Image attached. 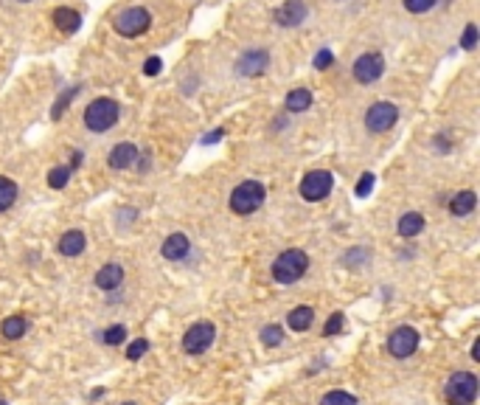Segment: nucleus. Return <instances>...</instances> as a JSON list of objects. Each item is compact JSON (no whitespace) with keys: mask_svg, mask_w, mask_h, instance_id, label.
<instances>
[{"mask_svg":"<svg viewBox=\"0 0 480 405\" xmlns=\"http://www.w3.org/2000/svg\"><path fill=\"white\" fill-rule=\"evenodd\" d=\"M332 186H334V175L326 172V169H315V172H307L300 180V197L309 200V202H318L323 197L332 194Z\"/></svg>","mask_w":480,"mask_h":405,"instance_id":"423d86ee","label":"nucleus"},{"mask_svg":"<svg viewBox=\"0 0 480 405\" xmlns=\"http://www.w3.org/2000/svg\"><path fill=\"white\" fill-rule=\"evenodd\" d=\"M307 3L303 0H284V3L276 9V23L281 26V28H295V26H300L303 20H307Z\"/></svg>","mask_w":480,"mask_h":405,"instance_id":"f8f14e48","label":"nucleus"},{"mask_svg":"<svg viewBox=\"0 0 480 405\" xmlns=\"http://www.w3.org/2000/svg\"><path fill=\"white\" fill-rule=\"evenodd\" d=\"M419 332L413 330V327H396L394 332L387 335V352L394 355V357H399V360H405V357H410L416 349H419Z\"/></svg>","mask_w":480,"mask_h":405,"instance_id":"1a4fd4ad","label":"nucleus"},{"mask_svg":"<svg viewBox=\"0 0 480 405\" xmlns=\"http://www.w3.org/2000/svg\"><path fill=\"white\" fill-rule=\"evenodd\" d=\"M121 115V107L115 99H93L90 104L84 107V127L90 133H107L110 127H115V121Z\"/></svg>","mask_w":480,"mask_h":405,"instance_id":"f257e3e1","label":"nucleus"},{"mask_svg":"<svg viewBox=\"0 0 480 405\" xmlns=\"http://www.w3.org/2000/svg\"><path fill=\"white\" fill-rule=\"evenodd\" d=\"M84 245H87V239H84V234L81 231H65L62 236H59V254L62 256H79L81 251H84Z\"/></svg>","mask_w":480,"mask_h":405,"instance_id":"f3484780","label":"nucleus"},{"mask_svg":"<svg viewBox=\"0 0 480 405\" xmlns=\"http://www.w3.org/2000/svg\"><path fill=\"white\" fill-rule=\"evenodd\" d=\"M15 200H17V183L12 178L0 175V214H3L6 209H12Z\"/></svg>","mask_w":480,"mask_h":405,"instance_id":"5701e85b","label":"nucleus"},{"mask_svg":"<svg viewBox=\"0 0 480 405\" xmlns=\"http://www.w3.org/2000/svg\"><path fill=\"white\" fill-rule=\"evenodd\" d=\"M51 20H54V26H57L62 34H73V31L81 26L79 12H76V9H68V6L54 9V12H51Z\"/></svg>","mask_w":480,"mask_h":405,"instance_id":"dca6fc26","label":"nucleus"},{"mask_svg":"<svg viewBox=\"0 0 480 405\" xmlns=\"http://www.w3.org/2000/svg\"><path fill=\"white\" fill-rule=\"evenodd\" d=\"M343 330H345V315L343 312H332V318L326 321V327H323V335L332 338V335H337Z\"/></svg>","mask_w":480,"mask_h":405,"instance_id":"c85d7f7f","label":"nucleus"},{"mask_svg":"<svg viewBox=\"0 0 480 405\" xmlns=\"http://www.w3.org/2000/svg\"><path fill=\"white\" fill-rule=\"evenodd\" d=\"M444 397L450 405H472L477 399V377L472 372H455L444 386Z\"/></svg>","mask_w":480,"mask_h":405,"instance_id":"20e7f679","label":"nucleus"},{"mask_svg":"<svg viewBox=\"0 0 480 405\" xmlns=\"http://www.w3.org/2000/svg\"><path fill=\"white\" fill-rule=\"evenodd\" d=\"M121 281H124V267L115 262L104 265L96 273V288H102V290H115V288H121Z\"/></svg>","mask_w":480,"mask_h":405,"instance_id":"2eb2a0df","label":"nucleus"},{"mask_svg":"<svg viewBox=\"0 0 480 405\" xmlns=\"http://www.w3.org/2000/svg\"><path fill=\"white\" fill-rule=\"evenodd\" d=\"M149 352V341L146 338H138V341H133L126 346V360H138V357H144Z\"/></svg>","mask_w":480,"mask_h":405,"instance_id":"c756f323","label":"nucleus"},{"mask_svg":"<svg viewBox=\"0 0 480 405\" xmlns=\"http://www.w3.org/2000/svg\"><path fill=\"white\" fill-rule=\"evenodd\" d=\"M270 68V54L265 51V48H250V51H244L242 57H239V62H236V70L242 73V76H261Z\"/></svg>","mask_w":480,"mask_h":405,"instance_id":"9b49d317","label":"nucleus"},{"mask_svg":"<svg viewBox=\"0 0 480 405\" xmlns=\"http://www.w3.org/2000/svg\"><path fill=\"white\" fill-rule=\"evenodd\" d=\"M160 68H163L160 57H149V59L144 62V73H146V76H157V73H160Z\"/></svg>","mask_w":480,"mask_h":405,"instance_id":"f704fd0d","label":"nucleus"},{"mask_svg":"<svg viewBox=\"0 0 480 405\" xmlns=\"http://www.w3.org/2000/svg\"><path fill=\"white\" fill-rule=\"evenodd\" d=\"M118 405H138V402H118Z\"/></svg>","mask_w":480,"mask_h":405,"instance_id":"58836bf2","label":"nucleus"},{"mask_svg":"<svg viewBox=\"0 0 480 405\" xmlns=\"http://www.w3.org/2000/svg\"><path fill=\"white\" fill-rule=\"evenodd\" d=\"M472 357H474V360H480V341H474V343H472Z\"/></svg>","mask_w":480,"mask_h":405,"instance_id":"4c0bfd02","label":"nucleus"},{"mask_svg":"<svg viewBox=\"0 0 480 405\" xmlns=\"http://www.w3.org/2000/svg\"><path fill=\"white\" fill-rule=\"evenodd\" d=\"M76 96H79V88H65V91L59 93V99L51 104V118H54V121H57V118H62V113L68 110V104H70Z\"/></svg>","mask_w":480,"mask_h":405,"instance_id":"b1692460","label":"nucleus"},{"mask_svg":"<svg viewBox=\"0 0 480 405\" xmlns=\"http://www.w3.org/2000/svg\"><path fill=\"white\" fill-rule=\"evenodd\" d=\"M320 405H357V397L354 394H348V391H329V394H323V399H320Z\"/></svg>","mask_w":480,"mask_h":405,"instance_id":"393cba45","label":"nucleus"},{"mask_svg":"<svg viewBox=\"0 0 480 405\" xmlns=\"http://www.w3.org/2000/svg\"><path fill=\"white\" fill-rule=\"evenodd\" d=\"M332 62H334V54H332L329 48H320V51L315 54V68H318V70H323V68H329Z\"/></svg>","mask_w":480,"mask_h":405,"instance_id":"72a5a7b5","label":"nucleus"},{"mask_svg":"<svg viewBox=\"0 0 480 405\" xmlns=\"http://www.w3.org/2000/svg\"><path fill=\"white\" fill-rule=\"evenodd\" d=\"M213 338H216V327L211 321H200V323H194V327H189V332L183 335V352L202 355V352L211 349Z\"/></svg>","mask_w":480,"mask_h":405,"instance_id":"0eeeda50","label":"nucleus"},{"mask_svg":"<svg viewBox=\"0 0 480 405\" xmlns=\"http://www.w3.org/2000/svg\"><path fill=\"white\" fill-rule=\"evenodd\" d=\"M396 231H399V236L413 239V236H419V234L424 231V217H421L419 211H407V214H402V217H399Z\"/></svg>","mask_w":480,"mask_h":405,"instance_id":"a211bd4d","label":"nucleus"},{"mask_svg":"<svg viewBox=\"0 0 480 405\" xmlns=\"http://www.w3.org/2000/svg\"><path fill=\"white\" fill-rule=\"evenodd\" d=\"M68 180H70V167H54L48 172V186L51 189H65Z\"/></svg>","mask_w":480,"mask_h":405,"instance_id":"cd10ccee","label":"nucleus"},{"mask_svg":"<svg viewBox=\"0 0 480 405\" xmlns=\"http://www.w3.org/2000/svg\"><path fill=\"white\" fill-rule=\"evenodd\" d=\"M189 248H191V242H189L186 234H171V236L163 239L160 254H163V259H169V262H180V259L189 256Z\"/></svg>","mask_w":480,"mask_h":405,"instance_id":"4468645a","label":"nucleus"},{"mask_svg":"<svg viewBox=\"0 0 480 405\" xmlns=\"http://www.w3.org/2000/svg\"><path fill=\"white\" fill-rule=\"evenodd\" d=\"M138 158H141L138 147H135V144H129V141H124V144H115V147L110 149L107 164H110V169L124 172V169H133V167L138 164Z\"/></svg>","mask_w":480,"mask_h":405,"instance_id":"ddd939ff","label":"nucleus"},{"mask_svg":"<svg viewBox=\"0 0 480 405\" xmlns=\"http://www.w3.org/2000/svg\"><path fill=\"white\" fill-rule=\"evenodd\" d=\"M287 110L289 113H303V110H309L312 107V91H307V88H295V91H289L287 93Z\"/></svg>","mask_w":480,"mask_h":405,"instance_id":"412c9836","label":"nucleus"},{"mask_svg":"<svg viewBox=\"0 0 480 405\" xmlns=\"http://www.w3.org/2000/svg\"><path fill=\"white\" fill-rule=\"evenodd\" d=\"M312 321H315V310H312V307H295V310L287 315L289 330H295V332H307V330L312 327Z\"/></svg>","mask_w":480,"mask_h":405,"instance_id":"6ab92c4d","label":"nucleus"},{"mask_svg":"<svg viewBox=\"0 0 480 405\" xmlns=\"http://www.w3.org/2000/svg\"><path fill=\"white\" fill-rule=\"evenodd\" d=\"M284 341V330L278 323H267V327H261V343L265 346H278Z\"/></svg>","mask_w":480,"mask_h":405,"instance_id":"a878e982","label":"nucleus"},{"mask_svg":"<svg viewBox=\"0 0 480 405\" xmlns=\"http://www.w3.org/2000/svg\"><path fill=\"white\" fill-rule=\"evenodd\" d=\"M20 3H28V0H20Z\"/></svg>","mask_w":480,"mask_h":405,"instance_id":"a19ab883","label":"nucleus"},{"mask_svg":"<svg viewBox=\"0 0 480 405\" xmlns=\"http://www.w3.org/2000/svg\"><path fill=\"white\" fill-rule=\"evenodd\" d=\"M307 270H309V256L300 248H289V251L278 254V259L273 262V279L278 285H295Z\"/></svg>","mask_w":480,"mask_h":405,"instance_id":"f03ea898","label":"nucleus"},{"mask_svg":"<svg viewBox=\"0 0 480 405\" xmlns=\"http://www.w3.org/2000/svg\"><path fill=\"white\" fill-rule=\"evenodd\" d=\"M371 191H374V175L365 172V175L360 178V183H357V197H368Z\"/></svg>","mask_w":480,"mask_h":405,"instance_id":"473e14b6","label":"nucleus"},{"mask_svg":"<svg viewBox=\"0 0 480 405\" xmlns=\"http://www.w3.org/2000/svg\"><path fill=\"white\" fill-rule=\"evenodd\" d=\"M267 197V189L258 180H244L231 191V211L233 214H253L256 209H261V202Z\"/></svg>","mask_w":480,"mask_h":405,"instance_id":"7ed1b4c3","label":"nucleus"},{"mask_svg":"<svg viewBox=\"0 0 480 405\" xmlns=\"http://www.w3.org/2000/svg\"><path fill=\"white\" fill-rule=\"evenodd\" d=\"M149 26H152V15H149L144 6L124 9V12L115 15V20H113V28H115L121 37H141L144 31H149Z\"/></svg>","mask_w":480,"mask_h":405,"instance_id":"39448f33","label":"nucleus"},{"mask_svg":"<svg viewBox=\"0 0 480 405\" xmlns=\"http://www.w3.org/2000/svg\"><path fill=\"white\" fill-rule=\"evenodd\" d=\"M26 330H28V321L23 315H9L3 323H0V332H3V338H9V341L23 338Z\"/></svg>","mask_w":480,"mask_h":405,"instance_id":"4be33fe9","label":"nucleus"},{"mask_svg":"<svg viewBox=\"0 0 480 405\" xmlns=\"http://www.w3.org/2000/svg\"><path fill=\"white\" fill-rule=\"evenodd\" d=\"M435 6V0H405V9L410 12V15H424V12H430Z\"/></svg>","mask_w":480,"mask_h":405,"instance_id":"7c9ffc66","label":"nucleus"},{"mask_svg":"<svg viewBox=\"0 0 480 405\" xmlns=\"http://www.w3.org/2000/svg\"><path fill=\"white\" fill-rule=\"evenodd\" d=\"M220 138H222V130H213V133H208L205 144H213V141H220Z\"/></svg>","mask_w":480,"mask_h":405,"instance_id":"e433bc0d","label":"nucleus"},{"mask_svg":"<svg viewBox=\"0 0 480 405\" xmlns=\"http://www.w3.org/2000/svg\"><path fill=\"white\" fill-rule=\"evenodd\" d=\"M81 167V152H73L70 155V169H79Z\"/></svg>","mask_w":480,"mask_h":405,"instance_id":"c9c22d12","label":"nucleus"},{"mask_svg":"<svg viewBox=\"0 0 480 405\" xmlns=\"http://www.w3.org/2000/svg\"><path fill=\"white\" fill-rule=\"evenodd\" d=\"M396 121H399V110H396V104H390V102H376L365 113V127L371 133H387Z\"/></svg>","mask_w":480,"mask_h":405,"instance_id":"6e6552de","label":"nucleus"},{"mask_svg":"<svg viewBox=\"0 0 480 405\" xmlns=\"http://www.w3.org/2000/svg\"><path fill=\"white\" fill-rule=\"evenodd\" d=\"M461 46H463L466 51H472V48L477 46V26H474V23H469V26L463 28V37H461Z\"/></svg>","mask_w":480,"mask_h":405,"instance_id":"2f4dec72","label":"nucleus"},{"mask_svg":"<svg viewBox=\"0 0 480 405\" xmlns=\"http://www.w3.org/2000/svg\"><path fill=\"white\" fill-rule=\"evenodd\" d=\"M0 405H9V402H3V399H0Z\"/></svg>","mask_w":480,"mask_h":405,"instance_id":"ea45409f","label":"nucleus"},{"mask_svg":"<svg viewBox=\"0 0 480 405\" xmlns=\"http://www.w3.org/2000/svg\"><path fill=\"white\" fill-rule=\"evenodd\" d=\"M352 73H354V79H357L360 85H371V82H376V79L385 73V59H382V54L368 51V54L357 57Z\"/></svg>","mask_w":480,"mask_h":405,"instance_id":"9d476101","label":"nucleus"},{"mask_svg":"<svg viewBox=\"0 0 480 405\" xmlns=\"http://www.w3.org/2000/svg\"><path fill=\"white\" fill-rule=\"evenodd\" d=\"M474 206H477L474 191H458V194L450 200V211H452L455 217H466V214H472Z\"/></svg>","mask_w":480,"mask_h":405,"instance_id":"aec40b11","label":"nucleus"},{"mask_svg":"<svg viewBox=\"0 0 480 405\" xmlns=\"http://www.w3.org/2000/svg\"><path fill=\"white\" fill-rule=\"evenodd\" d=\"M124 338H126V327H124V323H113V327H107L102 332V341L107 346H118V343H124Z\"/></svg>","mask_w":480,"mask_h":405,"instance_id":"bb28decb","label":"nucleus"}]
</instances>
